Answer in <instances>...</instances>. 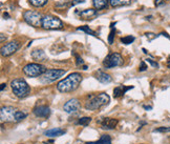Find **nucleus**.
I'll return each instance as SVG.
<instances>
[{
  "instance_id": "obj_1",
  "label": "nucleus",
  "mask_w": 170,
  "mask_h": 144,
  "mask_svg": "<svg viewBox=\"0 0 170 144\" xmlns=\"http://www.w3.org/2000/svg\"><path fill=\"white\" fill-rule=\"evenodd\" d=\"M82 81V75L80 73H73L68 75L66 78L62 79L57 84V90L60 93H71L79 87Z\"/></svg>"
},
{
  "instance_id": "obj_2",
  "label": "nucleus",
  "mask_w": 170,
  "mask_h": 144,
  "mask_svg": "<svg viewBox=\"0 0 170 144\" xmlns=\"http://www.w3.org/2000/svg\"><path fill=\"white\" fill-rule=\"evenodd\" d=\"M110 102V97L106 93H100L98 95H90L88 97V100L85 102L84 107L87 111H99L104 106L108 105Z\"/></svg>"
},
{
  "instance_id": "obj_3",
  "label": "nucleus",
  "mask_w": 170,
  "mask_h": 144,
  "mask_svg": "<svg viewBox=\"0 0 170 144\" xmlns=\"http://www.w3.org/2000/svg\"><path fill=\"white\" fill-rule=\"evenodd\" d=\"M11 87H12L14 95H15L17 98H20V99L27 97L31 93L30 85L22 78L14 79L13 81L11 82Z\"/></svg>"
},
{
  "instance_id": "obj_4",
  "label": "nucleus",
  "mask_w": 170,
  "mask_h": 144,
  "mask_svg": "<svg viewBox=\"0 0 170 144\" xmlns=\"http://www.w3.org/2000/svg\"><path fill=\"white\" fill-rule=\"evenodd\" d=\"M42 27L44 30H61L64 27V23L57 16L45 15L42 19Z\"/></svg>"
},
{
  "instance_id": "obj_5",
  "label": "nucleus",
  "mask_w": 170,
  "mask_h": 144,
  "mask_svg": "<svg viewBox=\"0 0 170 144\" xmlns=\"http://www.w3.org/2000/svg\"><path fill=\"white\" fill-rule=\"evenodd\" d=\"M42 19L43 17L39 12L37 11L27 10L23 13V20L28 25L34 27H42Z\"/></svg>"
},
{
  "instance_id": "obj_6",
  "label": "nucleus",
  "mask_w": 170,
  "mask_h": 144,
  "mask_svg": "<svg viewBox=\"0 0 170 144\" xmlns=\"http://www.w3.org/2000/svg\"><path fill=\"white\" fill-rule=\"evenodd\" d=\"M46 71V67L44 65L40 64V63H28L23 67L24 75L27 77H31V78L42 76Z\"/></svg>"
},
{
  "instance_id": "obj_7",
  "label": "nucleus",
  "mask_w": 170,
  "mask_h": 144,
  "mask_svg": "<svg viewBox=\"0 0 170 144\" xmlns=\"http://www.w3.org/2000/svg\"><path fill=\"white\" fill-rule=\"evenodd\" d=\"M66 74L65 70H58V68H51V70H47L41 77V81L43 83L46 82H54L56 80L61 78Z\"/></svg>"
},
{
  "instance_id": "obj_8",
  "label": "nucleus",
  "mask_w": 170,
  "mask_h": 144,
  "mask_svg": "<svg viewBox=\"0 0 170 144\" xmlns=\"http://www.w3.org/2000/svg\"><path fill=\"white\" fill-rule=\"evenodd\" d=\"M123 58L119 53H111L109 54L106 58L103 60V66L105 68H112L117 67L123 64Z\"/></svg>"
},
{
  "instance_id": "obj_9",
  "label": "nucleus",
  "mask_w": 170,
  "mask_h": 144,
  "mask_svg": "<svg viewBox=\"0 0 170 144\" xmlns=\"http://www.w3.org/2000/svg\"><path fill=\"white\" fill-rule=\"evenodd\" d=\"M17 109L12 106H3L0 111V118L2 122H13L15 121Z\"/></svg>"
},
{
  "instance_id": "obj_10",
  "label": "nucleus",
  "mask_w": 170,
  "mask_h": 144,
  "mask_svg": "<svg viewBox=\"0 0 170 144\" xmlns=\"http://www.w3.org/2000/svg\"><path fill=\"white\" fill-rule=\"evenodd\" d=\"M19 47H20V43L18 41H16V40L8 42L1 47V56L3 57L11 56V55H13L14 53H16V52L19 50Z\"/></svg>"
},
{
  "instance_id": "obj_11",
  "label": "nucleus",
  "mask_w": 170,
  "mask_h": 144,
  "mask_svg": "<svg viewBox=\"0 0 170 144\" xmlns=\"http://www.w3.org/2000/svg\"><path fill=\"white\" fill-rule=\"evenodd\" d=\"M80 108H81V104H80L79 100L76 99V98L70 99L64 104V106H63V109H64V112H65V113H67V114L77 113V112H79Z\"/></svg>"
},
{
  "instance_id": "obj_12",
  "label": "nucleus",
  "mask_w": 170,
  "mask_h": 144,
  "mask_svg": "<svg viewBox=\"0 0 170 144\" xmlns=\"http://www.w3.org/2000/svg\"><path fill=\"white\" fill-rule=\"evenodd\" d=\"M76 14L82 20H91L97 16L98 13L97 10H94V8H84L81 11H77Z\"/></svg>"
},
{
  "instance_id": "obj_13",
  "label": "nucleus",
  "mask_w": 170,
  "mask_h": 144,
  "mask_svg": "<svg viewBox=\"0 0 170 144\" xmlns=\"http://www.w3.org/2000/svg\"><path fill=\"white\" fill-rule=\"evenodd\" d=\"M33 113L36 117L47 118L51 115V108L46 105H38L33 109Z\"/></svg>"
},
{
  "instance_id": "obj_14",
  "label": "nucleus",
  "mask_w": 170,
  "mask_h": 144,
  "mask_svg": "<svg viewBox=\"0 0 170 144\" xmlns=\"http://www.w3.org/2000/svg\"><path fill=\"white\" fill-rule=\"evenodd\" d=\"M99 123L102 126L103 129H114L117 127L118 125V120L114 119V118H103L102 120L99 121Z\"/></svg>"
},
{
  "instance_id": "obj_15",
  "label": "nucleus",
  "mask_w": 170,
  "mask_h": 144,
  "mask_svg": "<svg viewBox=\"0 0 170 144\" xmlns=\"http://www.w3.org/2000/svg\"><path fill=\"white\" fill-rule=\"evenodd\" d=\"M95 77H96V79L101 83H109V82H111V80H112L110 75L106 74L105 72H103L101 70H98L96 73H95Z\"/></svg>"
},
{
  "instance_id": "obj_16",
  "label": "nucleus",
  "mask_w": 170,
  "mask_h": 144,
  "mask_svg": "<svg viewBox=\"0 0 170 144\" xmlns=\"http://www.w3.org/2000/svg\"><path fill=\"white\" fill-rule=\"evenodd\" d=\"M134 86H126V85H119L117 87H114V98H120L123 97L129 90H132Z\"/></svg>"
},
{
  "instance_id": "obj_17",
  "label": "nucleus",
  "mask_w": 170,
  "mask_h": 144,
  "mask_svg": "<svg viewBox=\"0 0 170 144\" xmlns=\"http://www.w3.org/2000/svg\"><path fill=\"white\" fill-rule=\"evenodd\" d=\"M65 134V131L62 128H51V129H47V131L44 132V135L46 137H50V138H55V137H60L62 135Z\"/></svg>"
},
{
  "instance_id": "obj_18",
  "label": "nucleus",
  "mask_w": 170,
  "mask_h": 144,
  "mask_svg": "<svg viewBox=\"0 0 170 144\" xmlns=\"http://www.w3.org/2000/svg\"><path fill=\"white\" fill-rule=\"evenodd\" d=\"M31 56H32V58L34 60H36V61H44V60L46 59V55H45V53L42 50H39V48H36V50H34L32 52Z\"/></svg>"
},
{
  "instance_id": "obj_19",
  "label": "nucleus",
  "mask_w": 170,
  "mask_h": 144,
  "mask_svg": "<svg viewBox=\"0 0 170 144\" xmlns=\"http://www.w3.org/2000/svg\"><path fill=\"white\" fill-rule=\"evenodd\" d=\"M110 3V0H93V4L96 10H103Z\"/></svg>"
},
{
  "instance_id": "obj_20",
  "label": "nucleus",
  "mask_w": 170,
  "mask_h": 144,
  "mask_svg": "<svg viewBox=\"0 0 170 144\" xmlns=\"http://www.w3.org/2000/svg\"><path fill=\"white\" fill-rule=\"evenodd\" d=\"M87 144H111V138L109 135H102L98 141L87 142Z\"/></svg>"
},
{
  "instance_id": "obj_21",
  "label": "nucleus",
  "mask_w": 170,
  "mask_h": 144,
  "mask_svg": "<svg viewBox=\"0 0 170 144\" xmlns=\"http://www.w3.org/2000/svg\"><path fill=\"white\" fill-rule=\"evenodd\" d=\"M131 3V0H110V5L112 7H125Z\"/></svg>"
},
{
  "instance_id": "obj_22",
  "label": "nucleus",
  "mask_w": 170,
  "mask_h": 144,
  "mask_svg": "<svg viewBox=\"0 0 170 144\" xmlns=\"http://www.w3.org/2000/svg\"><path fill=\"white\" fill-rule=\"evenodd\" d=\"M28 2L35 7H42L47 4L48 0H28Z\"/></svg>"
},
{
  "instance_id": "obj_23",
  "label": "nucleus",
  "mask_w": 170,
  "mask_h": 144,
  "mask_svg": "<svg viewBox=\"0 0 170 144\" xmlns=\"http://www.w3.org/2000/svg\"><path fill=\"white\" fill-rule=\"evenodd\" d=\"M77 31H81V32H84V33L88 34V35H91V36H95L97 37V34L96 32L93 31L91 28H89V27H87V25H83V27H77Z\"/></svg>"
},
{
  "instance_id": "obj_24",
  "label": "nucleus",
  "mask_w": 170,
  "mask_h": 144,
  "mask_svg": "<svg viewBox=\"0 0 170 144\" xmlns=\"http://www.w3.org/2000/svg\"><path fill=\"white\" fill-rule=\"evenodd\" d=\"M114 25H116V22H114V23H111L110 24V33H109V36H108V43H109V44H112V43H114V34H116Z\"/></svg>"
},
{
  "instance_id": "obj_25",
  "label": "nucleus",
  "mask_w": 170,
  "mask_h": 144,
  "mask_svg": "<svg viewBox=\"0 0 170 144\" xmlns=\"http://www.w3.org/2000/svg\"><path fill=\"white\" fill-rule=\"evenodd\" d=\"M91 121V118L90 117H82L78 120V124L79 125H82V126H87Z\"/></svg>"
},
{
  "instance_id": "obj_26",
  "label": "nucleus",
  "mask_w": 170,
  "mask_h": 144,
  "mask_svg": "<svg viewBox=\"0 0 170 144\" xmlns=\"http://www.w3.org/2000/svg\"><path fill=\"white\" fill-rule=\"evenodd\" d=\"M134 36H125V37H122V38H121V42L122 43H124V44H130V43H132L134 41Z\"/></svg>"
},
{
  "instance_id": "obj_27",
  "label": "nucleus",
  "mask_w": 170,
  "mask_h": 144,
  "mask_svg": "<svg viewBox=\"0 0 170 144\" xmlns=\"http://www.w3.org/2000/svg\"><path fill=\"white\" fill-rule=\"evenodd\" d=\"M27 114L23 113V112L17 111V113H16V116H15V121H16V122H19V121L23 120L24 118H27Z\"/></svg>"
},
{
  "instance_id": "obj_28",
  "label": "nucleus",
  "mask_w": 170,
  "mask_h": 144,
  "mask_svg": "<svg viewBox=\"0 0 170 144\" xmlns=\"http://www.w3.org/2000/svg\"><path fill=\"white\" fill-rule=\"evenodd\" d=\"M155 132H170V127H158L154 129Z\"/></svg>"
},
{
  "instance_id": "obj_29",
  "label": "nucleus",
  "mask_w": 170,
  "mask_h": 144,
  "mask_svg": "<svg viewBox=\"0 0 170 144\" xmlns=\"http://www.w3.org/2000/svg\"><path fill=\"white\" fill-rule=\"evenodd\" d=\"M83 63H84V61H83V59H82L80 56H78V55H76V65H77V66H80V65H82Z\"/></svg>"
},
{
  "instance_id": "obj_30",
  "label": "nucleus",
  "mask_w": 170,
  "mask_h": 144,
  "mask_svg": "<svg viewBox=\"0 0 170 144\" xmlns=\"http://www.w3.org/2000/svg\"><path fill=\"white\" fill-rule=\"evenodd\" d=\"M166 1H168V0H154V4L155 7H161V5L165 4Z\"/></svg>"
},
{
  "instance_id": "obj_31",
  "label": "nucleus",
  "mask_w": 170,
  "mask_h": 144,
  "mask_svg": "<svg viewBox=\"0 0 170 144\" xmlns=\"http://www.w3.org/2000/svg\"><path fill=\"white\" fill-rule=\"evenodd\" d=\"M147 68H148V67H147L146 63L144 62V61L141 62V64H140V67H139V71H140V72H144V71H146Z\"/></svg>"
},
{
  "instance_id": "obj_32",
  "label": "nucleus",
  "mask_w": 170,
  "mask_h": 144,
  "mask_svg": "<svg viewBox=\"0 0 170 144\" xmlns=\"http://www.w3.org/2000/svg\"><path fill=\"white\" fill-rule=\"evenodd\" d=\"M147 62L148 63H150V65L151 66H153V67H158V62H155V61H153V60H151V59H147Z\"/></svg>"
},
{
  "instance_id": "obj_33",
  "label": "nucleus",
  "mask_w": 170,
  "mask_h": 144,
  "mask_svg": "<svg viewBox=\"0 0 170 144\" xmlns=\"http://www.w3.org/2000/svg\"><path fill=\"white\" fill-rule=\"evenodd\" d=\"M85 0H73L71 1V7H75V5H77V4H80V3H83Z\"/></svg>"
},
{
  "instance_id": "obj_34",
  "label": "nucleus",
  "mask_w": 170,
  "mask_h": 144,
  "mask_svg": "<svg viewBox=\"0 0 170 144\" xmlns=\"http://www.w3.org/2000/svg\"><path fill=\"white\" fill-rule=\"evenodd\" d=\"M4 87H7V84H5V83H2V84H1V88H0V90H1V92L4 90Z\"/></svg>"
},
{
  "instance_id": "obj_35",
  "label": "nucleus",
  "mask_w": 170,
  "mask_h": 144,
  "mask_svg": "<svg viewBox=\"0 0 170 144\" xmlns=\"http://www.w3.org/2000/svg\"><path fill=\"white\" fill-rule=\"evenodd\" d=\"M161 34H162L163 36H166V37H167V38H168V39H170V36H169V35H168V34H167V33H165V32H163V33H161Z\"/></svg>"
},
{
  "instance_id": "obj_36",
  "label": "nucleus",
  "mask_w": 170,
  "mask_h": 144,
  "mask_svg": "<svg viewBox=\"0 0 170 144\" xmlns=\"http://www.w3.org/2000/svg\"><path fill=\"white\" fill-rule=\"evenodd\" d=\"M143 107L145 108V109H147V111H148V109H151V108H152V106H146V105H144Z\"/></svg>"
},
{
  "instance_id": "obj_37",
  "label": "nucleus",
  "mask_w": 170,
  "mask_h": 144,
  "mask_svg": "<svg viewBox=\"0 0 170 144\" xmlns=\"http://www.w3.org/2000/svg\"><path fill=\"white\" fill-rule=\"evenodd\" d=\"M3 17H7V19H8V17H10V16H8V14H7V13H4V14H3Z\"/></svg>"
},
{
  "instance_id": "obj_38",
  "label": "nucleus",
  "mask_w": 170,
  "mask_h": 144,
  "mask_svg": "<svg viewBox=\"0 0 170 144\" xmlns=\"http://www.w3.org/2000/svg\"><path fill=\"white\" fill-rule=\"evenodd\" d=\"M168 66H169V67H170V64H169V65H168Z\"/></svg>"
},
{
  "instance_id": "obj_39",
  "label": "nucleus",
  "mask_w": 170,
  "mask_h": 144,
  "mask_svg": "<svg viewBox=\"0 0 170 144\" xmlns=\"http://www.w3.org/2000/svg\"><path fill=\"white\" fill-rule=\"evenodd\" d=\"M85 144H87V143H85Z\"/></svg>"
}]
</instances>
